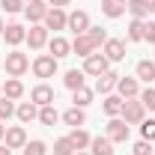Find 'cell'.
I'll return each instance as SVG.
<instances>
[{
	"label": "cell",
	"mask_w": 155,
	"mask_h": 155,
	"mask_svg": "<svg viewBox=\"0 0 155 155\" xmlns=\"http://www.w3.org/2000/svg\"><path fill=\"white\" fill-rule=\"evenodd\" d=\"M3 69H6V75H9V78H21L27 69H30V57L21 54V51H12V54H6Z\"/></svg>",
	"instance_id": "6da1fadb"
},
{
	"label": "cell",
	"mask_w": 155,
	"mask_h": 155,
	"mask_svg": "<svg viewBox=\"0 0 155 155\" xmlns=\"http://www.w3.org/2000/svg\"><path fill=\"white\" fill-rule=\"evenodd\" d=\"M122 119L128 122V125H140L143 119H146V107L140 104V98H125V104H122Z\"/></svg>",
	"instance_id": "7a4b0ae2"
},
{
	"label": "cell",
	"mask_w": 155,
	"mask_h": 155,
	"mask_svg": "<svg viewBox=\"0 0 155 155\" xmlns=\"http://www.w3.org/2000/svg\"><path fill=\"white\" fill-rule=\"evenodd\" d=\"M30 69H33V75H36V78H54V75H57V57H51V54H39V57L30 63Z\"/></svg>",
	"instance_id": "3957f363"
},
{
	"label": "cell",
	"mask_w": 155,
	"mask_h": 155,
	"mask_svg": "<svg viewBox=\"0 0 155 155\" xmlns=\"http://www.w3.org/2000/svg\"><path fill=\"white\" fill-rule=\"evenodd\" d=\"M110 69V60L104 57V54H90V57H84V75H93V78H98V75H104Z\"/></svg>",
	"instance_id": "277c9868"
},
{
	"label": "cell",
	"mask_w": 155,
	"mask_h": 155,
	"mask_svg": "<svg viewBox=\"0 0 155 155\" xmlns=\"http://www.w3.org/2000/svg\"><path fill=\"white\" fill-rule=\"evenodd\" d=\"M98 48H101V45H98L90 33H81V36H75V42H72V54H78V57H90V54H96Z\"/></svg>",
	"instance_id": "5b68a950"
},
{
	"label": "cell",
	"mask_w": 155,
	"mask_h": 155,
	"mask_svg": "<svg viewBox=\"0 0 155 155\" xmlns=\"http://www.w3.org/2000/svg\"><path fill=\"white\" fill-rule=\"evenodd\" d=\"M48 0H30V3H24V15H27V21L30 24H42L45 21V15H48Z\"/></svg>",
	"instance_id": "8992f818"
},
{
	"label": "cell",
	"mask_w": 155,
	"mask_h": 155,
	"mask_svg": "<svg viewBox=\"0 0 155 155\" xmlns=\"http://www.w3.org/2000/svg\"><path fill=\"white\" fill-rule=\"evenodd\" d=\"M93 24H90V15L84 12V9H75V12H69V21H66V30H72L75 36H81V33H87Z\"/></svg>",
	"instance_id": "52a82bcc"
},
{
	"label": "cell",
	"mask_w": 155,
	"mask_h": 155,
	"mask_svg": "<svg viewBox=\"0 0 155 155\" xmlns=\"http://www.w3.org/2000/svg\"><path fill=\"white\" fill-rule=\"evenodd\" d=\"M107 137H110L114 143H125V140H128V122H125L122 116H110V122H107Z\"/></svg>",
	"instance_id": "ba28073f"
},
{
	"label": "cell",
	"mask_w": 155,
	"mask_h": 155,
	"mask_svg": "<svg viewBox=\"0 0 155 155\" xmlns=\"http://www.w3.org/2000/svg\"><path fill=\"white\" fill-rule=\"evenodd\" d=\"M101 54L110 60V63L125 60V39H107V42L101 45Z\"/></svg>",
	"instance_id": "9c48e42d"
},
{
	"label": "cell",
	"mask_w": 155,
	"mask_h": 155,
	"mask_svg": "<svg viewBox=\"0 0 155 155\" xmlns=\"http://www.w3.org/2000/svg\"><path fill=\"white\" fill-rule=\"evenodd\" d=\"M30 101H33L36 107L54 104V101H57V98H54V87H48V84H36V87H33V93H30Z\"/></svg>",
	"instance_id": "30bf717a"
},
{
	"label": "cell",
	"mask_w": 155,
	"mask_h": 155,
	"mask_svg": "<svg viewBox=\"0 0 155 155\" xmlns=\"http://www.w3.org/2000/svg\"><path fill=\"white\" fill-rule=\"evenodd\" d=\"M116 96L119 98H137L140 96V84H137V78H122L116 81Z\"/></svg>",
	"instance_id": "8fae6325"
},
{
	"label": "cell",
	"mask_w": 155,
	"mask_h": 155,
	"mask_svg": "<svg viewBox=\"0 0 155 155\" xmlns=\"http://www.w3.org/2000/svg\"><path fill=\"white\" fill-rule=\"evenodd\" d=\"M27 45H30L33 51L45 48V45H48V27H45V24H33V27L27 30Z\"/></svg>",
	"instance_id": "7c38bea8"
},
{
	"label": "cell",
	"mask_w": 155,
	"mask_h": 155,
	"mask_svg": "<svg viewBox=\"0 0 155 155\" xmlns=\"http://www.w3.org/2000/svg\"><path fill=\"white\" fill-rule=\"evenodd\" d=\"M66 21H69V15H66V9H57V6H51L42 24H45L48 30H66Z\"/></svg>",
	"instance_id": "4fadbf2b"
},
{
	"label": "cell",
	"mask_w": 155,
	"mask_h": 155,
	"mask_svg": "<svg viewBox=\"0 0 155 155\" xmlns=\"http://www.w3.org/2000/svg\"><path fill=\"white\" fill-rule=\"evenodd\" d=\"M3 39L12 45V48H18L21 42H27V30H24V24H6V30H3Z\"/></svg>",
	"instance_id": "5bb4252c"
},
{
	"label": "cell",
	"mask_w": 155,
	"mask_h": 155,
	"mask_svg": "<svg viewBox=\"0 0 155 155\" xmlns=\"http://www.w3.org/2000/svg\"><path fill=\"white\" fill-rule=\"evenodd\" d=\"M3 140H6V146H9V149H24V143H27V131H24L21 125H9Z\"/></svg>",
	"instance_id": "9a60e30c"
},
{
	"label": "cell",
	"mask_w": 155,
	"mask_h": 155,
	"mask_svg": "<svg viewBox=\"0 0 155 155\" xmlns=\"http://www.w3.org/2000/svg\"><path fill=\"white\" fill-rule=\"evenodd\" d=\"M116 81H119V75L107 69L104 75H98V78H96V93H101V96H110V93L116 90Z\"/></svg>",
	"instance_id": "2e32d148"
},
{
	"label": "cell",
	"mask_w": 155,
	"mask_h": 155,
	"mask_svg": "<svg viewBox=\"0 0 155 155\" xmlns=\"http://www.w3.org/2000/svg\"><path fill=\"white\" fill-rule=\"evenodd\" d=\"M48 51H51V57H69L72 54V42L69 39H63V36H54V39H48Z\"/></svg>",
	"instance_id": "e0dca14e"
},
{
	"label": "cell",
	"mask_w": 155,
	"mask_h": 155,
	"mask_svg": "<svg viewBox=\"0 0 155 155\" xmlns=\"http://www.w3.org/2000/svg\"><path fill=\"white\" fill-rule=\"evenodd\" d=\"M90 155H114V140L104 137H93L90 140Z\"/></svg>",
	"instance_id": "ac0fdd59"
},
{
	"label": "cell",
	"mask_w": 155,
	"mask_h": 155,
	"mask_svg": "<svg viewBox=\"0 0 155 155\" xmlns=\"http://www.w3.org/2000/svg\"><path fill=\"white\" fill-rule=\"evenodd\" d=\"M60 119H63L66 125H72V128H81V125L87 122V114H84V107H75V104H72V107L60 116Z\"/></svg>",
	"instance_id": "d6986e66"
},
{
	"label": "cell",
	"mask_w": 155,
	"mask_h": 155,
	"mask_svg": "<svg viewBox=\"0 0 155 155\" xmlns=\"http://www.w3.org/2000/svg\"><path fill=\"white\" fill-rule=\"evenodd\" d=\"M134 78L152 84V81H155V63H152V60H140V63L134 66Z\"/></svg>",
	"instance_id": "ffe728a7"
},
{
	"label": "cell",
	"mask_w": 155,
	"mask_h": 155,
	"mask_svg": "<svg viewBox=\"0 0 155 155\" xmlns=\"http://www.w3.org/2000/svg\"><path fill=\"white\" fill-rule=\"evenodd\" d=\"M125 12H131V18H137V21H146L149 3L146 0H125Z\"/></svg>",
	"instance_id": "44dd1931"
},
{
	"label": "cell",
	"mask_w": 155,
	"mask_h": 155,
	"mask_svg": "<svg viewBox=\"0 0 155 155\" xmlns=\"http://www.w3.org/2000/svg\"><path fill=\"white\" fill-rule=\"evenodd\" d=\"M101 12L107 18H122L125 15V0H101Z\"/></svg>",
	"instance_id": "7402d4cb"
},
{
	"label": "cell",
	"mask_w": 155,
	"mask_h": 155,
	"mask_svg": "<svg viewBox=\"0 0 155 155\" xmlns=\"http://www.w3.org/2000/svg\"><path fill=\"white\" fill-rule=\"evenodd\" d=\"M15 116H18L21 122H33V119H39V107L33 101H21L18 107H15Z\"/></svg>",
	"instance_id": "603a6c76"
},
{
	"label": "cell",
	"mask_w": 155,
	"mask_h": 155,
	"mask_svg": "<svg viewBox=\"0 0 155 155\" xmlns=\"http://www.w3.org/2000/svg\"><path fill=\"white\" fill-rule=\"evenodd\" d=\"M63 84H66L72 93L81 90V87H87V84H84V69H69V72L63 75Z\"/></svg>",
	"instance_id": "cb8c5ba5"
},
{
	"label": "cell",
	"mask_w": 155,
	"mask_h": 155,
	"mask_svg": "<svg viewBox=\"0 0 155 155\" xmlns=\"http://www.w3.org/2000/svg\"><path fill=\"white\" fill-rule=\"evenodd\" d=\"M3 96L12 98V101H18V98L24 96V84H21L18 78H9V81L3 84Z\"/></svg>",
	"instance_id": "d4e9b609"
},
{
	"label": "cell",
	"mask_w": 155,
	"mask_h": 155,
	"mask_svg": "<svg viewBox=\"0 0 155 155\" xmlns=\"http://www.w3.org/2000/svg\"><path fill=\"white\" fill-rule=\"evenodd\" d=\"M122 104H125V98H119V96L110 93V96H104V104H101V107H104L107 116H119L122 114Z\"/></svg>",
	"instance_id": "484cf974"
},
{
	"label": "cell",
	"mask_w": 155,
	"mask_h": 155,
	"mask_svg": "<svg viewBox=\"0 0 155 155\" xmlns=\"http://www.w3.org/2000/svg\"><path fill=\"white\" fill-rule=\"evenodd\" d=\"M57 119H60V114H57V107H54V104L39 107V122H42V125H57Z\"/></svg>",
	"instance_id": "4316f807"
},
{
	"label": "cell",
	"mask_w": 155,
	"mask_h": 155,
	"mask_svg": "<svg viewBox=\"0 0 155 155\" xmlns=\"http://www.w3.org/2000/svg\"><path fill=\"white\" fill-rule=\"evenodd\" d=\"M69 140H72V143H75V149H87V146H90V140H93V137L87 134V131H84V128H72V131H69Z\"/></svg>",
	"instance_id": "83f0119b"
},
{
	"label": "cell",
	"mask_w": 155,
	"mask_h": 155,
	"mask_svg": "<svg viewBox=\"0 0 155 155\" xmlns=\"http://www.w3.org/2000/svg\"><path fill=\"white\" fill-rule=\"evenodd\" d=\"M72 101H75V107H87V104L93 101V90H90V87L75 90V93H72Z\"/></svg>",
	"instance_id": "f1b7e54d"
},
{
	"label": "cell",
	"mask_w": 155,
	"mask_h": 155,
	"mask_svg": "<svg viewBox=\"0 0 155 155\" xmlns=\"http://www.w3.org/2000/svg\"><path fill=\"white\" fill-rule=\"evenodd\" d=\"M75 143L69 140V134L66 137H60V140H54V155H75Z\"/></svg>",
	"instance_id": "f546056e"
},
{
	"label": "cell",
	"mask_w": 155,
	"mask_h": 155,
	"mask_svg": "<svg viewBox=\"0 0 155 155\" xmlns=\"http://www.w3.org/2000/svg\"><path fill=\"white\" fill-rule=\"evenodd\" d=\"M9 116H15V101L6 96H0V122H6Z\"/></svg>",
	"instance_id": "4dcf8cb0"
},
{
	"label": "cell",
	"mask_w": 155,
	"mask_h": 155,
	"mask_svg": "<svg viewBox=\"0 0 155 155\" xmlns=\"http://www.w3.org/2000/svg\"><path fill=\"white\" fill-rule=\"evenodd\" d=\"M45 152H48V146L42 140H27L24 143V155H45Z\"/></svg>",
	"instance_id": "1f68e13d"
},
{
	"label": "cell",
	"mask_w": 155,
	"mask_h": 155,
	"mask_svg": "<svg viewBox=\"0 0 155 155\" xmlns=\"http://www.w3.org/2000/svg\"><path fill=\"white\" fill-rule=\"evenodd\" d=\"M140 104H143V107H146V110H155V90L152 87H146V90H140Z\"/></svg>",
	"instance_id": "d6a6232c"
},
{
	"label": "cell",
	"mask_w": 155,
	"mask_h": 155,
	"mask_svg": "<svg viewBox=\"0 0 155 155\" xmlns=\"http://www.w3.org/2000/svg\"><path fill=\"white\" fill-rule=\"evenodd\" d=\"M128 42H143V21H131L128 24Z\"/></svg>",
	"instance_id": "836d02e7"
},
{
	"label": "cell",
	"mask_w": 155,
	"mask_h": 155,
	"mask_svg": "<svg viewBox=\"0 0 155 155\" xmlns=\"http://www.w3.org/2000/svg\"><path fill=\"white\" fill-rule=\"evenodd\" d=\"M140 137L143 140H155V119H143L140 122Z\"/></svg>",
	"instance_id": "e575fe53"
},
{
	"label": "cell",
	"mask_w": 155,
	"mask_h": 155,
	"mask_svg": "<svg viewBox=\"0 0 155 155\" xmlns=\"http://www.w3.org/2000/svg\"><path fill=\"white\" fill-rule=\"evenodd\" d=\"M155 149H152V140H143V137H140V140H137L134 143V155H152Z\"/></svg>",
	"instance_id": "d590c367"
},
{
	"label": "cell",
	"mask_w": 155,
	"mask_h": 155,
	"mask_svg": "<svg viewBox=\"0 0 155 155\" xmlns=\"http://www.w3.org/2000/svg\"><path fill=\"white\" fill-rule=\"evenodd\" d=\"M0 6H3L9 15H15V12H21V9H24V0H0Z\"/></svg>",
	"instance_id": "8d00e7d4"
},
{
	"label": "cell",
	"mask_w": 155,
	"mask_h": 155,
	"mask_svg": "<svg viewBox=\"0 0 155 155\" xmlns=\"http://www.w3.org/2000/svg\"><path fill=\"white\" fill-rule=\"evenodd\" d=\"M143 42L155 45V21H143Z\"/></svg>",
	"instance_id": "74e56055"
},
{
	"label": "cell",
	"mask_w": 155,
	"mask_h": 155,
	"mask_svg": "<svg viewBox=\"0 0 155 155\" xmlns=\"http://www.w3.org/2000/svg\"><path fill=\"white\" fill-rule=\"evenodd\" d=\"M87 33H90V36L96 39L98 45H104V42H107V33H104V30H101V27H90V30H87Z\"/></svg>",
	"instance_id": "f35d334b"
},
{
	"label": "cell",
	"mask_w": 155,
	"mask_h": 155,
	"mask_svg": "<svg viewBox=\"0 0 155 155\" xmlns=\"http://www.w3.org/2000/svg\"><path fill=\"white\" fill-rule=\"evenodd\" d=\"M72 0H48V6H57V9H63V6H69Z\"/></svg>",
	"instance_id": "ab89813d"
},
{
	"label": "cell",
	"mask_w": 155,
	"mask_h": 155,
	"mask_svg": "<svg viewBox=\"0 0 155 155\" xmlns=\"http://www.w3.org/2000/svg\"><path fill=\"white\" fill-rule=\"evenodd\" d=\"M0 155H12V149H9L6 143H0Z\"/></svg>",
	"instance_id": "60d3db41"
},
{
	"label": "cell",
	"mask_w": 155,
	"mask_h": 155,
	"mask_svg": "<svg viewBox=\"0 0 155 155\" xmlns=\"http://www.w3.org/2000/svg\"><path fill=\"white\" fill-rule=\"evenodd\" d=\"M3 137H6V125L0 122V140H3Z\"/></svg>",
	"instance_id": "b9f144b4"
},
{
	"label": "cell",
	"mask_w": 155,
	"mask_h": 155,
	"mask_svg": "<svg viewBox=\"0 0 155 155\" xmlns=\"http://www.w3.org/2000/svg\"><path fill=\"white\" fill-rule=\"evenodd\" d=\"M146 3H149V12H155V0H146Z\"/></svg>",
	"instance_id": "7bdbcfd3"
},
{
	"label": "cell",
	"mask_w": 155,
	"mask_h": 155,
	"mask_svg": "<svg viewBox=\"0 0 155 155\" xmlns=\"http://www.w3.org/2000/svg\"><path fill=\"white\" fill-rule=\"evenodd\" d=\"M3 30H6V24H3V18H0V36H3Z\"/></svg>",
	"instance_id": "ee69618b"
},
{
	"label": "cell",
	"mask_w": 155,
	"mask_h": 155,
	"mask_svg": "<svg viewBox=\"0 0 155 155\" xmlns=\"http://www.w3.org/2000/svg\"><path fill=\"white\" fill-rule=\"evenodd\" d=\"M75 155H90V152H87V149H78V152Z\"/></svg>",
	"instance_id": "f6af8a7d"
},
{
	"label": "cell",
	"mask_w": 155,
	"mask_h": 155,
	"mask_svg": "<svg viewBox=\"0 0 155 155\" xmlns=\"http://www.w3.org/2000/svg\"><path fill=\"white\" fill-rule=\"evenodd\" d=\"M0 96H3V84H0Z\"/></svg>",
	"instance_id": "bcb514c9"
}]
</instances>
